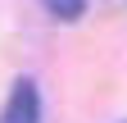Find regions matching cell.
Returning a JSON list of instances; mask_svg holds the SVG:
<instances>
[{
    "label": "cell",
    "mask_w": 127,
    "mask_h": 123,
    "mask_svg": "<svg viewBox=\"0 0 127 123\" xmlns=\"http://www.w3.org/2000/svg\"><path fill=\"white\" fill-rule=\"evenodd\" d=\"M0 123H41V91H36L32 78H18V82H14Z\"/></svg>",
    "instance_id": "6da1fadb"
},
{
    "label": "cell",
    "mask_w": 127,
    "mask_h": 123,
    "mask_svg": "<svg viewBox=\"0 0 127 123\" xmlns=\"http://www.w3.org/2000/svg\"><path fill=\"white\" fill-rule=\"evenodd\" d=\"M45 5H50V14L64 18V23H73V18H82V14H86V0H45Z\"/></svg>",
    "instance_id": "7a4b0ae2"
}]
</instances>
